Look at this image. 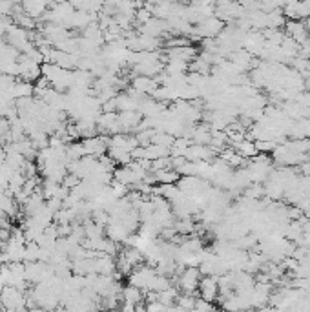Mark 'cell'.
<instances>
[{"label":"cell","instance_id":"obj_1","mask_svg":"<svg viewBox=\"0 0 310 312\" xmlns=\"http://www.w3.org/2000/svg\"><path fill=\"white\" fill-rule=\"evenodd\" d=\"M201 272L197 267H184V270L181 272V276L177 278V287L179 290H182V294H193L199 289L201 281Z\"/></svg>","mask_w":310,"mask_h":312},{"label":"cell","instance_id":"obj_2","mask_svg":"<svg viewBox=\"0 0 310 312\" xmlns=\"http://www.w3.org/2000/svg\"><path fill=\"white\" fill-rule=\"evenodd\" d=\"M0 305L6 312H13L18 307H26V294L15 287H4L0 290Z\"/></svg>","mask_w":310,"mask_h":312},{"label":"cell","instance_id":"obj_3","mask_svg":"<svg viewBox=\"0 0 310 312\" xmlns=\"http://www.w3.org/2000/svg\"><path fill=\"white\" fill-rule=\"evenodd\" d=\"M199 298L214 303L219 296V278L215 276H203L199 281Z\"/></svg>","mask_w":310,"mask_h":312},{"label":"cell","instance_id":"obj_4","mask_svg":"<svg viewBox=\"0 0 310 312\" xmlns=\"http://www.w3.org/2000/svg\"><path fill=\"white\" fill-rule=\"evenodd\" d=\"M285 29H287V35L290 37L292 41H296L299 46L303 44V42H306V39L310 37L305 22H301V20H288V22L285 24Z\"/></svg>","mask_w":310,"mask_h":312},{"label":"cell","instance_id":"obj_5","mask_svg":"<svg viewBox=\"0 0 310 312\" xmlns=\"http://www.w3.org/2000/svg\"><path fill=\"white\" fill-rule=\"evenodd\" d=\"M22 11L27 15V17H31L33 20H36V18L44 17V13L48 11V2H38V0H26V2H22Z\"/></svg>","mask_w":310,"mask_h":312},{"label":"cell","instance_id":"obj_6","mask_svg":"<svg viewBox=\"0 0 310 312\" xmlns=\"http://www.w3.org/2000/svg\"><path fill=\"white\" fill-rule=\"evenodd\" d=\"M123 301L126 303H132V305H141L144 301V292L139 290L137 287H132V285H126L123 289Z\"/></svg>","mask_w":310,"mask_h":312},{"label":"cell","instance_id":"obj_7","mask_svg":"<svg viewBox=\"0 0 310 312\" xmlns=\"http://www.w3.org/2000/svg\"><path fill=\"white\" fill-rule=\"evenodd\" d=\"M33 90H35V84L31 82H24L20 79H17L13 86V99H22V97H33Z\"/></svg>","mask_w":310,"mask_h":312},{"label":"cell","instance_id":"obj_8","mask_svg":"<svg viewBox=\"0 0 310 312\" xmlns=\"http://www.w3.org/2000/svg\"><path fill=\"white\" fill-rule=\"evenodd\" d=\"M234 146H236V152L241 155L243 159H250L257 155L255 143H252V141H248V139H243L241 143H237V145H234Z\"/></svg>","mask_w":310,"mask_h":312},{"label":"cell","instance_id":"obj_9","mask_svg":"<svg viewBox=\"0 0 310 312\" xmlns=\"http://www.w3.org/2000/svg\"><path fill=\"white\" fill-rule=\"evenodd\" d=\"M155 174V179H157V183L159 185H177L179 179H181V176H179L175 170H161V172H153Z\"/></svg>","mask_w":310,"mask_h":312},{"label":"cell","instance_id":"obj_10","mask_svg":"<svg viewBox=\"0 0 310 312\" xmlns=\"http://www.w3.org/2000/svg\"><path fill=\"white\" fill-rule=\"evenodd\" d=\"M177 298H179L177 287H170V289H166L164 292H159V301L164 305V307H172V305H175L177 303Z\"/></svg>","mask_w":310,"mask_h":312},{"label":"cell","instance_id":"obj_11","mask_svg":"<svg viewBox=\"0 0 310 312\" xmlns=\"http://www.w3.org/2000/svg\"><path fill=\"white\" fill-rule=\"evenodd\" d=\"M193 312H215V307H214V303H210V301H205V299L197 298Z\"/></svg>","mask_w":310,"mask_h":312},{"label":"cell","instance_id":"obj_12","mask_svg":"<svg viewBox=\"0 0 310 312\" xmlns=\"http://www.w3.org/2000/svg\"><path fill=\"white\" fill-rule=\"evenodd\" d=\"M81 183H82V179H81V177L73 176V174H68V176L64 177L62 185L66 186V188H69V190H73V188H77V186L81 185Z\"/></svg>","mask_w":310,"mask_h":312},{"label":"cell","instance_id":"obj_13","mask_svg":"<svg viewBox=\"0 0 310 312\" xmlns=\"http://www.w3.org/2000/svg\"><path fill=\"white\" fill-rule=\"evenodd\" d=\"M71 232H73L71 225H57V235L59 237H69Z\"/></svg>","mask_w":310,"mask_h":312},{"label":"cell","instance_id":"obj_14","mask_svg":"<svg viewBox=\"0 0 310 312\" xmlns=\"http://www.w3.org/2000/svg\"><path fill=\"white\" fill-rule=\"evenodd\" d=\"M27 312H46V310L41 307H35V308H27Z\"/></svg>","mask_w":310,"mask_h":312}]
</instances>
